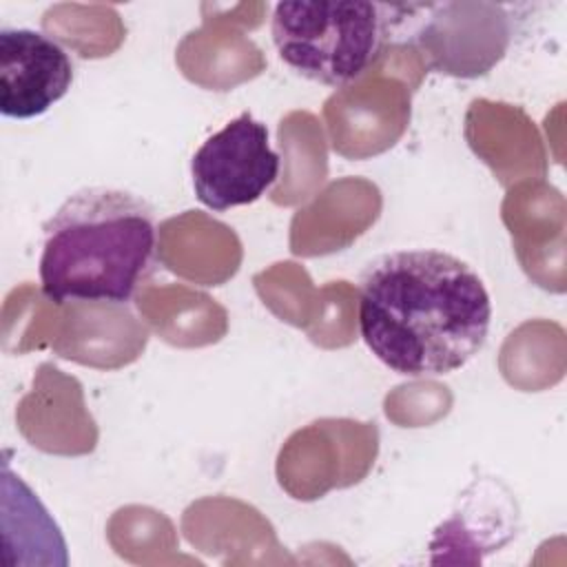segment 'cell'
Returning <instances> with one entry per match:
<instances>
[{"label":"cell","mask_w":567,"mask_h":567,"mask_svg":"<svg viewBox=\"0 0 567 567\" xmlns=\"http://www.w3.org/2000/svg\"><path fill=\"white\" fill-rule=\"evenodd\" d=\"M359 332L368 350L403 377L461 370L485 346L492 299L478 272L436 248L377 257L359 279Z\"/></svg>","instance_id":"6da1fadb"},{"label":"cell","mask_w":567,"mask_h":567,"mask_svg":"<svg viewBox=\"0 0 567 567\" xmlns=\"http://www.w3.org/2000/svg\"><path fill=\"white\" fill-rule=\"evenodd\" d=\"M42 230L38 272L53 303H128L159 266L155 210L131 190L80 188Z\"/></svg>","instance_id":"7a4b0ae2"},{"label":"cell","mask_w":567,"mask_h":567,"mask_svg":"<svg viewBox=\"0 0 567 567\" xmlns=\"http://www.w3.org/2000/svg\"><path fill=\"white\" fill-rule=\"evenodd\" d=\"M385 9L363 0L277 2L270 35L295 73L326 86H346L379 60L388 38Z\"/></svg>","instance_id":"3957f363"},{"label":"cell","mask_w":567,"mask_h":567,"mask_svg":"<svg viewBox=\"0 0 567 567\" xmlns=\"http://www.w3.org/2000/svg\"><path fill=\"white\" fill-rule=\"evenodd\" d=\"M281 159L270 148L268 128L248 111L213 133L190 159L195 197L210 210L257 202L279 177Z\"/></svg>","instance_id":"277c9868"},{"label":"cell","mask_w":567,"mask_h":567,"mask_svg":"<svg viewBox=\"0 0 567 567\" xmlns=\"http://www.w3.org/2000/svg\"><path fill=\"white\" fill-rule=\"evenodd\" d=\"M66 49L35 29L0 31V113L33 120L60 102L73 84Z\"/></svg>","instance_id":"5b68a950"}]
</instances>
